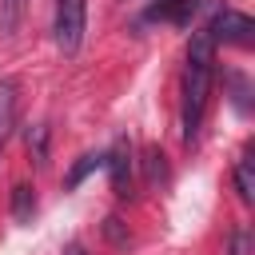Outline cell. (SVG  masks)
Returning a JSON list of instances; mask_svg holds the SVG:
<instances>
[{
    "label": "cell",
    "mask_w": 255,
    "mask_h": 255,
    "mask_svg": "<svg viewBox=\"0 0 255 255\" xmlns=\"http://www.w3.org/2000/svg\"><path fill=\"white\" fill-rule=\"evenodd\" d=\"M211 76H215V40L207 28H199L187 44V68H183V139L187 143L199 135L207 96H211Z\"/></svg>",
    "instance_id": "6da1fadb"
},
{
    "label": "cell",
    "mask_w": 255,
    "mask_h": 255,
    "mask_svg": "<svg viewBox=\"0 0 255 255\" xmlns=\"http://www.w3.org/2000/svg\"><path fill=\"white\" fill-rule=\"evenodd\" d=\"M88 28V0H56L52 12V40L64 56H76Z\"/></svg>",
    "instance_id": "7a4b0ae2"
},
{
    "label": "cell",
    "mask_w": 255,
    "mask_h": 255,
    "mask_svg": "<svg viewBox=\"0 0 255 255\" xmlns=\"http://www.w3.org/2000/svg\"><path fill=\"white\" fill-rule=\"evenodd\" d=\"M207 32H211L215 44L223 40V44H235V48H251V40H255V24L243 12H219Z\"/></svg>",
    "instance_id": "3957f363"
},
{
    "label": "cell",
    "mask_w": 255,
    "mask_h": 255,
    "mask_svg": "<svg viewBox=\"0 0 255 255\" xmlns=\"http://www.w3.org/2000/svg\"><path fill=\"white\" fill-rule=\"evenodd\" d=\"M104 163H108V175H112V191L116 195H131V171H135L131 143L128 139H116V147L104 155Z\"/></svg>",
    "instance_id": "277c9868"
},
{
    "label": "cell",
    "mask_w": 255,
    "mask_h": 255,
    "mask_svg": "<svg viewBox=\"0 0 255 255\" xmlns=\"http://www.w3.org/2000/svg\"><path fill=\"white\" fill-rule=\"evenodd\" d=\"M16 112H20V84L12 76L0 80V155L12 139V128H16Z\"/></svg>",
    "instance_id": "5b68a950"
},
{
    "label": "cell",
    "mask_w": 255,
    "mask_h": 255,
    "mask_svg": "<svg viewBox=\"0 0 255 255\" xmlns=\"http://www.w3.org/2000/svg\"><path fill=\"white\" fill-rule=\"evenodd\" d=\"M199 0H159L147 8V20H171V24H191Z\"/></svg>",
    "instance_id": "8992f818"
},
{
    "label": "cell",
    "mask_w": 255,
    "mask_h": 255,
    "mask_svg": "<svg viewBox=\"0 0 255 255\" xmlns=\"http://www.w3.org/2000/svg\"><path fill=\"white\" fill-rule=\"evenodd\" d=\"M28 16V0H0V36L12 40Z\"/></svg>",
    "instance_id": "52a82bcc"
},
{
    "label": "cell",
    "mask_w": 255,
    "mask_h": 255,
    "mask_svg": "<svg viewBox=\"0 0 255 255\" xmlns=\"http://www.w3.org/2000/svg\"><path fill=\"white\" fill-rule=\"evenodd\" d=\"M235 191L243 203H255V155L251 151L235 163Z\"/></svg>",
    "instance_id": "ba28073f"
},
{
    "label": "cell",
    "mask_w": 255,
    "mask_h": 255,
    "mask_svg": "<svg viewBox=\"0 0 255 255\" xmlns=\"http://www.w3.org/2000/svg\"><path fill=\"white\" fill-rule=\"evenodd\" d=\"M143 179H147V187H155V183L167 179V163H163L159 147H143Z\"/></svg>",
    "instance_id": "9c48e42d"
},
{
    "label": "cell",
    "mask_w": 255,
    "mask_h": 255,
    "mask_svg": "<svg viewBox=\"0 0 255 255\" xmlns=\"http://www.w3.org/2000/svg\"><path fill=\"white\" fill-rule=\"evenodd\" d=\"M32 211H36L32 183H16V187H12V215H16L20 223H28V219H32Z\"/></svg>",
    "instance_id": "30bf717a"
},
{
    "label": "cell",
    "mask_w": 255,
    "mask_h": 255,
    "mask_svg": "<svg viewBox=\"0 0 255 255\" xmlns=\"http://www.w3.org/2000/svg\"><path fill=\"white\" fill-rule=\"evenodd\" d=\"M100 163H104V155H80V163L68 171V179H64V183H68V187H80V179H84L88 171H96Z\"/></svg>",
    "instance_id": "8fae6325"
},
{
    "label": "cell",
    "mask_w": 255,
    "mask_h": 255,
    "mask_svg": "<svg viewBox=\"0 0 255 255\" xmlns=\"http://www.w3.org/2000/svg\"><path fill=\"white\" fill-rule=\"evenodd\" d=\"M28 151H32V155L44 163V155H48V128H44V124L28 131Z\"/></svg>",
    "instance_id": "7c38bea8"
},
{
    "label": "cell",
    "mask_w": 255,
    "mask_h": 255,
    "mask_svg": "<svg viewBox=\"0 0 255 255\" xmlns=\"http://www.w3.org/2000/svg\"><path fill=\"white\" fill-rule=\"evenodd\" d=\"M231 255H255V239H251L247 227H239V231L231 235Z\"/></svg>",
    "instance_id": "4fadbf2b"
},
{
    "label": "cell",
    "mask_w": 255,
    "mask_h": 255,
    "mask_svg": "<svg viewBox=\"0 0 255 255\" xmlns=\"http://www.w3.org/2000/svg\"><path fill=\"white\" fill-rule=\"evenodd\" d=\"M231 84H235V104H239V112H247V84H243V76H231Z\"/></svg>",
    "instance_id": "5bb4252c"
},
{
    "label": "cell",
    "mask_w": 255,
    "mask_h": 255,
    "mask_svg": "<svg viewBox=\"0 0 255 255\" xmlns=\"http://www.w3.org/2000/svg\"><path fill=\"white\" fill-rule=\"evenodd\" d=\"M108 235H112V239H116V243H128V235H124V231H120V219H116V215H112V219H108Z\"/></svg>",
    "instance_id": "9a60e30c"
},
{
    "label": "cell",
    "mask_w": 255,
    "mask_h": 255,
    "mask_svg": "<svg viewBox=\"0 0 255 255\" xmlns=\"http://www.w3.org/2000/svg\"><path fill=\"white\" fill-rule=\"evenodd\" d=\"M64 255H88V251H84V243H68V247H64Z\"/></svg>",
    "instance_id": "2e32d148"
}]
</instances>
